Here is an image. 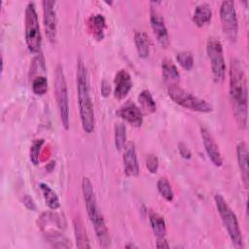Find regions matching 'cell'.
Returning <instances> with one entry per match:
<instances>
[{
	"label": "cell",
	"mask_w": 249,
	"mask_h": 249,
	"mask_svg": "<svg viewBox=\"0 0 249 249\" xmlns=\"http://www.w3.org/2000/svg\"><path fill=\"white\" fill-rule=\"evenodd\" d=\"M230 98L235 121L239 127L247 126L248 91L247 81L240 61L231 58L230 62Z\"/></svg>",
	"instance_id": "cell-1"
},
{
	"label": "cell",
	"mask_w": 249,
	"mask_h": 249,
	"mask_svg": "<svg viewBox=\"0 0 249 249\" xmlns=\"http://www.w3.org/2000/svg\"><path fill=\"white\" fill-rule=\"evenodd\" d=\"M76 78L77 97L82 127L85 132L91 133L94 130L95 125L94 111L89 93V83L87 68L81 59H79L77 63Z\"/></svg>",
	"instance_id": "cell-2"
},
{
	"label": "cell",
	"mask_w": 249,
	"mask_h": 249,
	"mask_svg": "<svg viewBox=\"0 0 249 249\" xmlns=\"http://www.w3.org/2000/svg\"><path fill=\"white\" fill-rule=\"evenodd\" d=\"M82 192H83V196L86 204V209H87L89 218L94 228L99 244L102 247L107 248L110 246L109 231L106 227L105 220L97 205L92 184L88 177H84L82 180Z\"/></svg>",
	"instance_id": "cell-3"
},
{
	"label": "cell",
	"mask_w": 249,
	"mask_h": 249,
	"mask_svg": "<svg viewBox=\"0 0 249 249\" xmlns=\"http://www.w3.org/2000/svg\"><path fill=\"white\" fill-rule=\"evenodd\" d=\"M214 200L217 210L220 214L221 220L223 222V225L232 244L237 248L243 247V237L241 234V231L239 229L235 213L232 211V209L230 207L226 199L220 194H217L214 196Z\"/></svg>",
	"instance_id": "cell-4"
},
{
	"label": "cell",
	"mask_w": 249,
	"mask_h": 249,
	"mask_svg": "<svg viewBox=\"0 0 249 249\" xmlns=\"http://www.w3.org/2000/svg\"><path fill=\"white\" fill-rule=\"evenodd\" d=\"M167 94L176 104L186 109L201 113H208L213 110L212 105L206 100L196 96L176 85H170L167 88Z\"/></svg>",
	"instance_id": "cell-5"
},
{
	"label": "cell",
	"mask_w": 249,
	"mask_h": 249,
	"mask_svg": "<svg viewBox=\"0 0 249 249\" xmlns=\"http://www.w3.org/2000/svg\"><path fill=\"white\" fill-rule=\"evenodd\" d=\"M54 95L60 115V120L63 127L67 130L69 128V100H68V90L65 80V75L63 68L60 64L55 67L54 71Z\"/></svg>",
	"instance_id": "cell-6"
},
{
	"label": "cell",
	"mask_w": 249,
	"mask_h": 249,
	"mask_svg": "<svg viewBox=\"0 0 249 249\" xmlns=\"http://www.w3.org/2000/svg\"><path fill=\"white\" fill-rule=\"evenodd\" d=\"M24 22L25 42L27 48L32 53H38L42 46V36L38 15L35 9V5L32 2H29L26 6Z\"/></svg>",
	"instance_id": "cell-7"
},
{
	"label": "cell",
	"mask_w": 249,
	"mask_h": 249,
	"mask_svg": "<svg viewBox=\"0 0 249 249\" xmlns=\"http://www.w3.org/2000/svg\"><path fill=\"white\" fill-rule=\"evenodd\" d=\"M206 53L211 63V70L215 83H222L226 74V62L224 58L223 46L220 40L214 37L208 38L206 42Z\"/></svg>",
	"instance_id": "cell-8"
},
{
	"label": "cell",
	"mask_w": 249,
	"mask_h": 249,
	"mask_svg": "<svg viewBox=\"0 0 249 249\" xmlns=\"http://www.w3.org/2000/svg\"><path fill=\"white\" fill-rule=\"evenodd\" d=\"M220 19L226 38L231 42H235L238 34V21L233 1L226 0L222 2L220 7Z\"/></svg>",
	"instance_id": "cell-9"
},
{
	"label": "cell",
	"mask_w": 249,
	"mask_h": 249,
	"mask_svg": "<svg viewBox=\"0 0 249 249\" xmlns=\"http://www.w3.org/2000/svg\"><path fill=\"white\" fill-rule=\"evenodd\" d=\"M43 5V18L44 27L48 39L51 42H54L57 33V18L54 10L55 1L45 0L42 2Z\"/></svg>",
	"instance_id": "cell-10"
},
{
	"label": "cell",
	"mask_w": 249,
	"mask_h": 249,
	"mask_svg": "<svg viewBox=\"0 0 249 249\" xmlns=\"http://www.w3.org/2000/svg\"><path fill=\"white\" fill-rule=\"evenodd\" d=\"M150 21H151L152 30L158 42L160 44L161 47L167 48L170 44V40H169L167 28L164 23V19L161 17V15L154 8H152L150 12Z\"/></svg>",
	"instance_id": "cell-11"
},
{
	"label": "cell",
	"mask_w": 249,
	"mask_h": 249,
	"mask_svg": "<svg viewBox=\"0 0 249 249\" xmlns=\"http://www.w3.org/2000/svg\"><path fill=\"white\" fill-rule=\"evenodd\" d=\"M200 135L203 141L204 149L210 159V160L213 162L215 166H221L223 164V158L222 154L220 152L219 146L214 140L212 134L209 132V130L205 127H200Z\"/></svg>",
	"instance_id": "cell-12"
},
{
	"label": "cell",
	"mask_w": 249,
	"mask_h": 249,
	"mask_svg": "<svg viewBox=\"0 0 249 249\" xmlns=\"http://www.w3.org/2000/svg\"><path fill=\"white\" fill-rule=\"evenodd\" d=\"M117 115L133 126H140L143 123V113L132 101H126L117 112Z\"/></svg>",
	"instance_id": "cell-13"
},
{
	"label": "cell",
	"mask_w": 249,
	"mask_h": 249,
	"mask_svg": "<svg viewBox=\"0 0 249 249\" xmlns=\"http://www.w3.org/2000/svg\"><path fill=\"white\" fill-rule=\"evenodd\" d=\"M123 161L124 166V173L127 176H137L139 174V164L134 143L128 142L125 144L124 148Z\"/></svg>",
	"instance_id": "cell-14"
},
{
	"label": "cell",
	"mask_w": 249,
	"mask_h": 249,
	"mask_svg": "<svg viewBox=\"0 0 249 249\" xmlns=\"http://www.w3.org/2000/svg\"><path fill=\"white\" fill-rule=\"evenodd\" d=\"M114 85V96L119 100L124 99L132 88V82L129 73L124 69L120 70L115 76Z\"/></svg>",
	"instance_id": "cell-15"
},
{
	"label": "cell",
	"mask_w": 249,
	"mask_h": 249,
	"mask_svg": "<svg viewBox=\"0 0 249 249\" xmlns=\"http://www.w3.org/2000/svg\"><path fill=\"white\" fill-rule=\"evenodd\" d=\"M237 162L240 169L241 177L245 187H248L249 182V160H248V149L245 142L241 141L236 146Z\"/></svg>",
	"instance_id": "cell-16"
},
{
	"label": "cell",
	"mask_w": 249,
	"mask_h": 249,
	"mask_svg": "<svg viewBox=\"0 0 249 249\" xmlns=\"http://www.w3.org/2000/svg\"><path fill=\"white\" fill-rule=\"evenodd\" d=\"M212 18V11L208 4L202 3L196 7L194 15H193V21L198 27H201L207 24Z\"/></svg>",
	"instance_id": "cell-17"
},
{
	"label": "cell",
	"mask_w": 249,
	"mask_h": 249,
	"mask_svg": "<svg viewBox=\"0 0 249 249\" xmlns=\"http://www.w3.org/2000/svg\"><path fill=\"white\" fill-rule=\"evenodd\" d=\"M89 28L92 35L97 39L100 40L104 37V29L106 27L105 18L101 14L93 15L89 19Z\"/></svg>",
	"instance_id": "cell-18"
},
{
	"label": "cell",
	"mask_w": 249,
	"mask_h": 249,
	"mask_svg": "<svg viewBox=\"0 0 249 249\" xmlns=\"http://www.w3.org/2000/svg\"><path fill=\"white\" fill-rule=\"evenodd\" d=\"M134 44L140 57H147L150 53L151 42L149 36L144 31H136L134 33Z\"/></svg>",
	"instance_id": "cell-19"
},
{
	"label": "cell",
	"mask_w": 249,
	"mask_h": 249,
	"mask_svg": "<svg viewBox=\"0 0 249 249\" xmlns=\"http://www.w3.org/2000/svg\"><path fill=\"white\" fill-rule=\"evenodd\" d=\"M138 102L141 107L142 113L151 114L157 110L156 101L148 89H143L138 95Z\"/></svg>",
	"instance_id": "cell-20"
},
{
	"label": "cell",
	"mask_w": 249,
	"mask_h": 249,
	"mask_svg": "<svg viewBox=\"0 0 249 249\" xmlns=\"http://www.w3.org/2000/svg\"><path fill=\"white\" fill-rule=\"evenodd\" d=\"M39 187H40V190L45 198L46 204L53 210L57 209L60 206V203H59V199H58V196L55 194V192L49 185H47L45 183H41Z\"/></svg>",
	"instance_id": "cell-21"
},
{
	"label": "cell",
	"mask_w": 249,
	"mask_h": 249,
	"mask_svg": "<svg viewBox=\"0 0 249 249\" xmlns=\"http://www.w3.org/2000/svg\"><path fill=\"white\" fill-rule=\"evenodd\" d=\"M149 220L155 235H157V237H164L166 233V225L163 217L153 212L150 214Z\"/></svg>",
	"instance_id": "cell-22"
},
{
	"label": "cell",
	"mask_w": 249,
	"mask_h": 249,
	"mask_svg": "<svg viewBox=\"0 0 249 249\" xmlns=\"http://www.w3.org/2000/svg\"><path fill=\"white\" fill-rule=\"evenodd\" d=\"M161 72L164 80L168 82H176L180 78V74L177 67L171 60L167 58L163 59L161 62Z\"/></svg>",
	"instance_id": "cell-23"
},
{
	"label": "cell",
	"mask_w": 249,
	"mask_h": 249,
	"mask_svg": "<svg viewBox=\"0 0 249 249\" xmlns=\"http://www.w3.org/2000/svg\"><path fill=\"white\" fill-rule=\"evenodd\" d=\"M74 230H75V237L77 241V246L79 248H89V238L87 235V231L84 228V225L80 219H76L74 221Z\"/></svg>",
	"instance_id": "cell-24"
},
{
	"label": "cell",
	"mask_w": 249,
	"mask_h": 249,
	"mask_svg": "<svg viewBox=\"0 0 249 249\" xmlns=\"http://www.w3.org/2000/svg\"><path fill=\"white\" fill-rule=\"evenodd\" d=\"M46 234V239L53 246V247H57V248H67L70 247L71 244L68 243V239L61 234L58 231H48L45 233Z\"/></svg>",
	"instance_id": "cell-25"
},
{
	"label": "cell",
	"mask_w": 249,
	"mask_h": 249,
	"mask_svg": "<svg viewBox=\"0 0 249 249\" xmlns=\"http://www.w3.org/2000/svg\"><path fill=\"white\" fill-rule=\"evenodd\" d=\"M115 131V147L118 151L124 150L126 142V127L124 124L118 123L114 127Z\"/></svg>",
	"instance_id": "cell-26"
},
{
	"label": "cell",
	"mask_w": 249,
	"mask_h": 249,
	"mask_svg": "<svg viewBox=\"0 0 249 249\" xmlns=\"http://www.w3.org/2000/svg\"><path fill=\"white\" fill-rule=\"evenodd\" d=\"M157 187L163 198H165L167 201H171L173 199V191H172L171 185L165 177L159 179L157 183Z\"/></svg>",
	"instance_id": "cell-27"
},
{
	"label": "cell",
	"mask_w": 249,
	"mask_h": 249,
	"mask_svg": "<svg viewBox=\"0 0 249 249\" xmlns=\"http://www.w3.org/2000/svg\"><path fill=\"white\" fill-rule=\"evenodd\" d=\"M32 90L36 95H44L48 90V81L44 76H38L33 79Z\"/></svg>",
	"instance_id": "cell-28"
},
{
	"label": "cell",
	"mask_w": 249,
	"mask_h": 249,
	"mask_svg": "<svg viewBox=\"0 0 249 249\" xmlns=\"http://www.w3.org/2000/svg\"><path fill=\"white\" fill-rule=\"evenodd\" d=\"M45 140L40 138V139H35L32 142V145L30 147V160L34 165H37L40 160V152L43 147Z\"/></svg>",
	"instance_id": "cell-29"
},
{
	"label": "cell",
	"mask_w": 249,
	"mask_h": 249,
	"mask_svg": "<svg viewBox=\"0 0 249 249\" xmlns=\"http://www.w3.org/2000/svg\"><path fill=\"white\" fill-rule=\"evenodd\" d=\"M176 60L185 70H191L194 66V57L190 52L178 53L176 55Z\"/></svg>",
	"instance_id": "cell-30"
},
{
	"label": "cell",
	"mask_w": 249,
	"mask_h": 249,
	"mask_svg": "<svg viewBox=\"0 0 249 249\" xmlns=\"http://www.w3.org/2000/svg\"><path fill=\"white\" fill-rule=\"evenodd\" d=\"M145 162H146V167L148 168V170L151 173H156L158 171V168H159V159L157 158V156H155L153 154L147 155Z\"/></svg>",
	"instance_id": "cell-31"
},
{
	"label": "cell",
	"mask_w": 249,
	"mask_h": 249,
	"mask_svg": "<svg viewBox=\"0 0 249 249\" xmlns=\"http://www.w3.org/2000/svg\"><path fill=\"white\" fill-rule=\"evenodd\" d=\"M178 150H179V153H180V155L183 159H191L192 153H191L190 149L184 143H179Z\"/></svg>",
	"instance_id": "cell-32"
},
{
	"label": "cell",
	"mask_w": 249,
	"mask_h": 249,
	"mask_svg": "<svg viewBox=\"0 0 249 249\" xmlns=\"http://www.w3.org/2000/svg\"><path fill=\"white\" fill-rule=\"evenodd\" d=\"M23 203L24 205L29 209V210H36V205L32 199V197H30L29 196H25L23 197Z\"/></svg>",
	"instance_id": "cell-33"
},
{
	"label": "cell",
	"mask_w": 249,
	"mask_h": 249,
	"mask_svg": "<svg viewBox=\"0 0 249 249\" xmlns=\"http://www.w3.org/2000/svg\"><path fill=\"white\" fill-rule=\"evenodd\" d=\"M110 90H111V88H110L109 83L105 80L102 81V83H101V93H102V95L107 97L110 93Z\"/></svg>",
	"instance_id": "cell-34"
},
{
	"label": "cell",
	"mask_w": 249,
	"mask_h": 249,
	"mask_svg": "<svg viewBox=\"0 0 249 249\" xmlns=\"http://www.w3.org/2000/svg\"><path fill=\"white\" fill-rule=\"evenodd\" d=\"M156 246L158 248H169V245L167 243V241L164 239V237H158V240H157V244Z\"/></svg>",
	"instance_id": "cell-35"
}]
</instances>
